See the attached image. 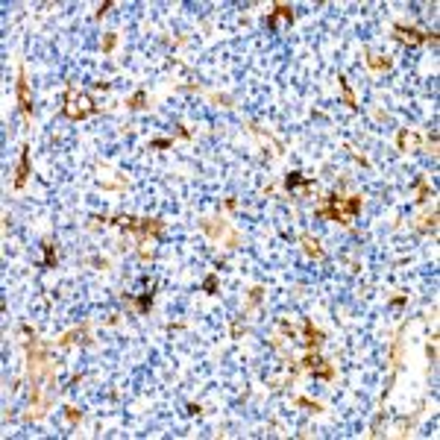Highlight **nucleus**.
I'll return each mask as SVG.
<instances>
[{"mask_svg": "<svg viewBox=\"0 0 440 440\" xmlns=\"http://www.w3.org/2000/svg\"><path fill=\"white\" fill-rule=\"evenodd\" d=\"M361 209V197H349V200H341V197H326L320 206H317V215L329 220H338V223H352L355 212Z\"/></svg>", "mask_w": 440, "mask_h": 440, "instance_id": "1", "label": "nucleus"}, {"mask_svg": "<svg viewBox=\"0 0 440 440\" xmlns=\"http://www.w3.org/2000/svg\"><path fill=\"white\" fill-rule=\"evenodd\" d=\"M65 118H71V121H82V118H88V115H94L97 106L91 103V97L88 94H76L73 88H68V97H65Z\"/></svg>", "mask_w": 440, "mask_h": 440, "instance_id": "2", "label": "nucleus"}, {"mask_svg": "<svg viewBox=\"0 0 440 440\" xmlns=\"http://www.w3.org/2000/svg\"><path fill=\"white\" fill-rule=\"evenodd\" d=\"M115 223H121L126 229H132V232H138V235H158L161 232V220H138V218H118Z\"/></svg>", "mask_w": 440, "mask_h": 440, "instance_id": "3", "label": "nucleus"}, {"mask_svg": "<svg viewBox=\"0 0 440 440\" xmlns=\"http://www.w3.org/2000/svg\"><path fill=\"white\" fill-rule=\"evenodd\" d=\"M393 32H396V38H402L405 44H423V41H438V35H435V32H423V30H417V27H402V24H396V27H393Z\"/></svg>", "mask_w": 440, "mask_h": 440, "instance_id": "4", "label": "nucleus"}, {"mask_svg": "<svg viewBox=\"0 0 440 440\" xmlns=\"http://www.w3.org/2000/svg\"><path fill=\"white\" fill-rule=\"evenodd\" d=\"M18 103L24 109V115H32V100H30V85L24 79V71H18Z\"/></svg>", "mask_w": 440, "mask_h": 440, "instance_id": "5", "label": "nucleus"}, {"mask_svg": "<svg viewBox=\"0 0 440 440\" xmlns=\"http://www.w3.org/2000/svg\"><path fill=\"white\" fill-rule=\"evenodd\" d=\"M27 176H30V153L24 150V153H21V161H18V173H15V188H24Z\"/></svg>", "mask_w": 440, "mask_h": 440, "instance_id": "6", "label": "nucleus"}, {"mask_svg": "<svg viewBox=\"0 0 440 440\" xmlns=\"http://www.w3.org/2000/svg\"><path fill=\"white\" fill-rule=\"evenodd\" d=\"M279 21H293V12H291V6H285V3H279V6H276V12H273V18H270V27H279Z\"/></svg>", "mask_w": 440, "mask_h": 440, "instance_id": "7", "label": "nucleus"}, {"mask_svg": "<svg viewBox=\"0 0 440 440\" xmlns=\"http://www.w3.org/2000/svg\"><path fill=\"white\" fill-rule=\"evenodd\" d=\"M417 144H420V135H417V132H405V129L399 132V147H402V150L417 147Z\"/></svg>", "mask_w": 440, "mask_h": 440, "instance_id": "8", "label": "nucleus"}, {"mask_svg": "<svg viewBox=\"0 0 440 440\" xmlns=\"http://www.w3.org/2000/svg\"><path fill=\"white\" fill-rule=\"evenodd\" d=\"M311 185H314L311 179H305L299 173H288V188H311Z\"/></svg>", "mask_w": 440, "mask_h": 440, "instance_id": "9", "label": "nucleus"}, {"mask_svg": "<svg viewBox=\"0 0 440 440\" xmlns=\"http://www.w3.org/2000/svg\"><path fill=\"white\" fill-rule=\"evenodd\" d=\"M320 341H323V335H320L314 326H311V320H305V344H308V346H317Z\"/></svg>", "mask_w": 440, "mask_h": 440, "instance_id": "10", "label": "nucleus"}, {"mask_svg": "<svg viewBox=\"0 0 440 440\" xmlns=\"http://www.w3.org/2000/svg\"><path fill=\"white\" fill-rule=\"evenodd\" d=\"M338 85H341V91H344V103L349 106V109H355V94H352V88H349V82H346L344 76L338 79Z\"/></svg>", "mask_w": 440, "mask_h": 440, "instance_id": "11", "label": "nucleus"}, {"mask_svg": "<svg viewBox=\"0 0 440 440\" xmlns=\"http://www.w3.org/2000/svg\"><path fill=\"white\" fill-rule=\"evenodd\" d=\"M302 244H305V250H308V255H314V258H320V255H323V250L317 247V241H311L308 235H302Z\"/></svg>", "mask_w": 440, "mask_h": 440, "instance_id": "12", "label": "nucleus"}, {"mask_svg": "<svg viewBox=\"0 0 440 440\" xmlns=\"http://www.w3.org/2000/svg\"><path fill=\"white\" fill-rule=\"evenodd\" d=\"M367 65H370V68H376V71H384V68H390V62H387V59H381V56H373V53L367 56Z\"/></svg>", "mask_w": 440, "mask_h": 440, "instance_id": "13", "label": "nucleus"}, {"mask_svg": "<svg viewBox=\"0 0 440 440\" xmlns=\"http://www.w3.org/2000/svg\"><path fill=\"white\" fill-rule=\"evenodd\" d=\"M203 288H206V293H215V288H218V279H215V276H209V279L203 282Z\"/></svg>", "mask_w": 440, "mask_h": 440, "instance_id": "14", "label": "nucleus"}, {"mask_svg": "<svg viewBox=\"0 0 440 440\" xmlns=\"http://www.w3.org/2000/svg\"><path fill=\"white\" fill-rule=\"evenodd\" d=\"M115 41H118V38H115V32H109V35H106V41H103V50L109 53V50L115 47Z\"/></svg>", "mask_w": 440, "mask_h": 440, "instance_id": "15", "label": "nucleus"}, {"mask_svg": "<svg viewBox=\"0 0 440 440\" xmlns=\"http://www.w3.org/2000/svg\"><path fill=\"white\" fill-rule=\"evenodd\" d=\"M141 106H144V94H135L129 100V109H141Z\"/></svg>", "mask_w": 440, "mask_h": 440, "instance_id": "16", "label": "nucleus"}, {"mask_svg": "<svg viewBox=\"0 0 440 440\" xmlns=\"http://www.w3.org/2000/svg\"><path fill=\"white\" fill-rule=\"evenodd\" d=\"M109 9H112V3H100V9H97V18H103Z\"/></svg>", "mask_w": 440, "mask_h": 440, "instance_id": "17", "label": "nucleus"}]
</instances>
